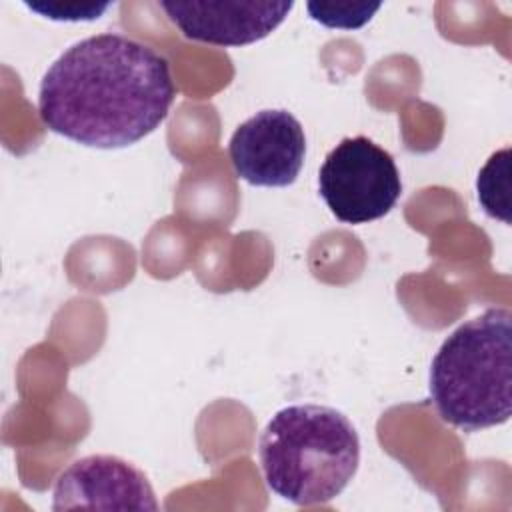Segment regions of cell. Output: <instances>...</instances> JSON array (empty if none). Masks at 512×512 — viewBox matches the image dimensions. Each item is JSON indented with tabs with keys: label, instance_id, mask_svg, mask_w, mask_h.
Instances as JSON below:
<instances>
[{
	"label": "cell",
	"instance_id": "obj_1",
	"mask_svg": "<svg viewBox=\"0 0 512 512\" xmlns=\"http://www.w3.org/2000/svg\"><path fill=\"white\" fill-rule=\"evenodd\" d=\"M176 98L168 60L116 32L64 50L38 90L42 122L92 148H124L154 132Z\"/></svg>",
	"mask_w": 512,
	"mask_h": 512
},
{
	"label": "cell",
	"instance_id": "obj_2",
	"mask_svg": "<svg viewBox=\"0 0 512 512\" xmlns=\"http://www.w3.org/2000/svg\"><path fill=\"white\" fill-rule=\"evenodd\" d=\"M258 458L266 486L294 506L326 504L342 494L360 464L354 424L324 404H290L264 426Z\"/></svg>",
	"mask_w": 512,
	"mask_h": 512
},
{
	"label": "cell",
	"instance_id": "obj_3",
	"mask_svg": "<svg viewBox=\"0 0 512 512\" xmlns=\"http://www.w3.org/2000/svg\"><path fill=\"white\" fill-rule=\"evenodd\" d=\"M430 400L440 418L464 432L512 416V312L484 310L460 324L430 364Z\"/></svg>",
	"mask_w": 512,
	"mask_h": 512
},
{
	"label": "cell",
	"instance_id": "obj_4",
	"mask_svg": "<svg viewBox=\"0 0 512 512\" xmlns=\"http://www.w3.org/2000/svg\"><path fill=\"white\" fill-rule=\"evenodd\" d=\"M318 192L330 212L346 224L386 216L402 194L392 154L366 136L342 138L324 158Z\"/></svg>",
	"mask_w": 512,
	"mask_h": 512
},
{
	"label": "cell",
	"instance_id": "obj_5",
	"mask_svg": "<svg viewBox=\"0 0 512 512\" xmlns=\"http://www.w3.org/2000/svg\"><path fill=\"white\" fill-rule=\"evenodd\" d=\"M228 156L236 176L252 186H290L306 156L304 128L288 110H260L234 130Z\"/></svg>",
	"mask_w": 512,
	"mask_h": 512
},
{
	"label": "cell",
	"instance_id": "obj_6",
	"mask_svg": "<svg viewBox=\"0 0 512 512\" xmlns=\"http://www.w3.org/2000/svg\"><path fill=\"white\" fill-rule=\"evenodd\" d=\"M54 510H158L154 490L130 462L92 454L72 462L56 480Z\"/></svg>",
	"mask_w": 512,
	"mask_h": 512
},
{
	"label": "cell",
	"instance_id": "obj_7",
	"mask_svg": "<svg viewBox=\"0 0 512 512\" xmlns=\"http://www.w3.org/2000/svg\"><path fill=\"white\" fill-rule=\"evenodd\" d=\"M160 8L188 40L214 46H246L274 32L294 8L286 0H162Z\"/></svg>",
	"mask_w": 512,
	"mask_h": 512
},
{
	"label": "cell",
	"instance_id": "obj_8",
	"mask_svg": "<svg viewBox=\"0 0 512 512\" xmlns=\"http://www.w3.org/2000/svg\"><path fill=\"white\" fill-rule=\"evenodd\" d=\"M510 148H502L500 152L492 154L484 168L478 174L476 190L478 200L484 208V212L492 218H498L502 222H510V202H508V190H510Z\"/></svg>",
	"mask_w": 512,
	"mask_h": 512
},
{
	"label": "cell",
	"instance_id": "obj_9",
	"mask_svg": "<svg viewBox=\"0 0 512 512\" xmlns=\"http://www.w3.org/2000/svg\"><path fill=\"white\" fill-rule=\"evenodd\" d=\"M308 14L312 20L328 28L356 30L370 22V18L380 10V4L368 2H308Z\"/></svg>",
	"mask_w": 512,
	"mask_h": 512
}]
</instances>
